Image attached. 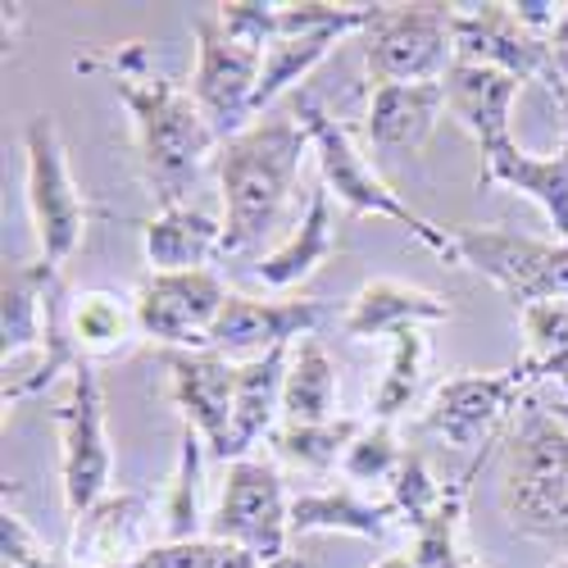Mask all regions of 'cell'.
I'll return each mask as SVG.
<instances>
[{"label": "cell", "mask_w": 568, "mask_h": 568, "mask_svg": "<svg viewBox=\"0 0 568 568\" xmlns=\"http://www.w3.org/2000/svg\"><path fill=\"white\" fill-rule=\"evenodd\" d=\"M0 555H6V568H55L51 550H41V541L14 509L0 514Z\"/></svg>", "instance_id": "e575fe53"}, {"label": "cell", "mask_w": 568, "mask_h": 568, "mask_svg": "<svg viewBox=\"0 0 568 568\" xmlns=\"http://www.w3.org/2000/svg\"><path fill=\"white\" fill-rule=\"evenodd\" d=\"M114 87H119V101L132 114L136 164L151 186V196L160 201V210L182 205V196L192 192V182L219 151L214 128L196 110L192 91H178L164 73H155L146 64L141 45H128L123 51Z\"/></svg>", "instance_id": "6da1fadb"}, {"label": "cell", "mask_w": 568, "mask_h": 568, "mask_svg": "<svg viewBox=\"0 0 568 568\" xmlns=\"http://www.w3.org/2000/svg\"><path fill=\"white\" fill-rule=\"evenodd\" d=\"M446 114L442 82H387L368 91L364 136L377 151H423Z\"/></svg>", "instance_id": "e0dca14e"}, {"label": "cell", "mask_w": 568, "mask_h": 568, "mask_svg": "<svg viewBox=\"0 0 568 568\" xmlns=\"http://www.w3.org/2000/svg\"><path fill=\"white\" fill-rule=\"evenodd\" d=\"M346 32H310V37H277L264 51V69H260V91H255V114H268L287 91L310 78V69L318 60H327V51L342 41Z\"/></svg>", "instance_id": "f1b7e54d"}, {"label": "cell", "mask_w": 568, "mask_h": 568, "mask_svg": "<svg viewBox=\"0 0 568 568\" xmlns=\"http://www.w3.org/2000/svg\"><path fill=\"white\" fill-rule=\"evenodd\" d=\"M500 514L514 532L568 537V428L532 396L505 446Z\"/></svg>", "instance_id": "3957f363"}, {"label": "cell", "mask_w": 568, "mask_h": 568, "mask_svg": "<svg viewBox=\"0 0 568 568\" xmlns=\"http://www.w3.org/2000/svg\"><path fill=\"white\" fill-rule=\"evenodd\" d=\"M442 483L428 473V464H423V455H405L400 459V468H396V478H392V505H396V514H400V524H409V532L428 518L433 509H437V500H442Z\"/></svg>", "instance_id": "836d02e7"}, {"label": "cell", "mask_w": 568, "mask_h": 568, "mask_svg": "<svg viewBox=\"0 0 568 568\" xmlns=\"http://www.w3.org/2000/svg\"><path fill=\"white\" fill-rule=\"evenodd\" d=\"M260 69L264 51L236 41L223 32L219 14L196 19V73H192V101L214 128L219 146L232 136H242L260 114H255V91H260Z\"/></svg>", "instance_id": "9c48e42d"}, {"label": "cell", "mask_w": 568, "mask_h": 568, "mask_svg": "<svg viewBox=\"0 0 568 568\" xmlns=\"http://www.w3.org/2000/svg\"><path fill=\"white\" fill-rule=\"evenodd\" d=\"M487 455L491 450H483L478 459H473L459 478L442 491V500H437V509L423 518V524L414 528V564L418 568H468V559L459 555V524H464V496H468V483L483 473V464H487Z\"/></svg>", "instance_id": "83f0119b"}, {"label": "cell", "mask_w": 568, "mask_h": 568, "mask_svg": "<svg viewBox=\"0 0 568 568\" xmlns=\"http://www.w3.org/2000/svg\"><path fill=\"white\" fill-rule=\"evenodd\" d=\"M327 314L333 310L323 301H255V296L232 292L219 323L210 327L205 351H214L232 364H251L273 351H292V342L314 337L327 323Z\"/></svg>", "instance_id": "4fadbf2b"}, {"label": "cell", "mask_w": 568, "mask_h": 568, "mask_svg": "<svg viewBox=\"0 0 568 568\" xmlns=\"http://www.w3.org/2000/svg\"><path fill=\"white\" fill-rule=\"evenodd\" d=\"M550 51H555V55H559V51H568V6H564L559 23H555V32H550Z\"/></svg>", "instance_id": "8d00e7d4"}, {"label": "cell", "mask_w": 568, "mask_h": 568, "mask_svg": "<svg viewBox=\"0 0 568 568\" xmlns=\"http://www.w3.org/2000/svg\"><path fill=\"white\" fill-rule=\"evenodd\" d=\"M141 246H146L151 273L205 268L210 255H223V223L192 205H173L141 223Z\"/></svg>", "instance_id": "cb8c5ba5"}, {"label": "cell", "mask_w": 568, "mask_h": 568, "mask_svg": "<svg viewBox=\"0 0 568 568\" xmlns=\"http://www.w3.org/2000/svg\"><path fill=\"white\" fill-rule=\"evenodd\" d=\"M405 450L392 433V423H364V433L351 442V450L342 455V473L351 483H392L400 468Z\"/></svg>", "instance_id": "d6a6232c"}, {"label": "cell", "mask_w": 568, "mask_h": 568, "mask_svg": "<svg viewBox=\"0 0 568 568\" xmlns=\"http://www.w3.org/2000/svg\"><path fill=\"white\" fill-rule=\"evenodd\" d=\"M151 500L136 491H119L97 500L82 518H73V541L69 555L82 568H110V564H132L141 559V537H146Z\"/></svg>", "instance_id": "ffe728a7"}, {"label": "cell", "mask_w": 568, "mask_h": 568, "mask_svg": "<svg viewBox=\"0 0 568 568\" xmlns=\"http://www.w3.org/2000/svg\"><path fill=\"white\" fill-rule=\"evenodd\" d=\"M287 364H292V351H273L264 359H251V364H236V400H232V428H227V442L219 450L223 464H236L246 459V450L260 442V437H273L277 428V414H282V387H287Z\"/></svg>", "instance_id": "44dd1931"}, {"label": "cell", "mask_w": 568, "mask_h": 568, "mask_svg": "<svg viewBox=\"0 0 568 568\" xmlns=\"http://www.w3.org/2000/svg\"><path fill=\"white\" fill-rule=\"evenodd\" d=\"M455 251L464 268L491 277L518 310L568 301V242H537L505 227H455Z\"/></svg>", "instance_id": "ba28073f"}, {"label": "cell", "mask_w": 568, "mask_h": 568, "mask_svg": "<svg viewBox=\"0 0 568 568\" xmlns=\"http://www.w3.org/2000/svg\"><path fill=\"white\" fill-rule=\"evenodd\" d=\"M442 87H446L450 119L473 141H478L483 155L496 151V146H505V141H514L509 136V110H514V97H518V78L514 73L455 60L450 73L442 78Z\"/></svg>", "instance_id": "ac0fdd59"}, {"label": "cell", "mask_w": 568, "mask_h": 568, "mask_svg": "<svg viewBox=\"0 0 568 568\" xmlns=\"http://www.w3.org/2000/svg\"><path fill=\"white\" fill-rule=\"evenodd\" d=\"M483 186H509V192L528 196L532 205H541V214L555 227V242H568V151L559 155H528L518 141L483 155Z\"/></svg>", "instance_id": "7402d4cb"}, {"label": "cell", "mask_w": 568, "mask_h": 568, "mask_svg": "<svg viewBox=\"0 0 568 568\" xmlns=\"http://www.w3.org/2000/svg\"><path fill=\"white\" fill-rule=\"evenodd\" d=\"M373 568H418V564H414V555H387L383 564H373Z\"/></svg>", "instance_id": "ab89813d"}, {"label": "cell", "mask_w": 568, "mask_h": 568, "mask_svg": "<svg viewBox=\"0 0 568 568\" xmlns=\"http://www.w3.org/2000/svg\"><path fill=\"white\" fill-rule=\"evenodd\" d=\"M528 368L518 359L514 368H500V373H459V377H446V383L428 396V409H423V428L446 437L450 446L459 450H473V446H491L500 423L514 414L518 400H528Z\"/></svg>", "instance_id": "7c38bea8"}, {"label": "cell", "mask_w": 568, "mask_h": 568, "mask_svg": "<svg viewBox=\"0 0 568 568\" xmlns=\"http://www.w3.org/2000/svg\"><path fill=\"white\" fill-rule=\"evenodd\" d=\"M333 251H337V219H333V192L318 182V192L310 196V205H305V219L296 223V232L282 242L273 255H264L260 260V268H255V282L260 287H273V292H282V287H296V282H305V277H314L327 260H333Z\"/></svg>", "instance_id": "603a6c76"}, {"label": "cell", "mask_w": 568, "mask_h": 568, "mask_svg": "<svg viewBox=\"0 0 568 568\" xmlns=\"http://www.w3.org/2000/svg\"><path fill=\"white\" fill-rule=\"evenodd\" d=\"M282 414L287 423H333L337 414V364L318 337L296 342L282 387Z\"/></svg>", "instance_id": "4316f807"}, {"label": "cell", "mask_w": 568, "mask_h": 568, "mask_svg": "<svg viewBox=\"0 0 568 568\" xmlns=\"http://www.w3.org/2000/svg\"><path fill=\"white\" fill-rule=\"evenodd\" d=\"M423 364H428V337H423V327H405V333H396L387 373H383V383H377L373 405H368L377 423H392L396 414L409 409V400L418 396V383H423Z\"/></svg>", "instance_id": "1f68e13d"}, {"label": "cell", "mask_w": 568, "mask_h": 568, "mask_svg": "<svg viewBox=\"0 0 568 568\" xmlns=\"http://www.w3.org/2000/svg\"><path fill=\"white\" fill-rule=\"evenodd\" d=\"M396 505L392 500H364L351 487L337 491H310L292 500V537H310V532H351V537H368L383 541L396 524Z\"/></svg>", "instance_id": "d4e9b609"}, {"label": "cell", "mask_w": 568, "mask_h": 568, "mask_svg": "<svg viewBox=\"0 0 568 568\" xmlns=\"http://www.w3.org/2000/svg\"><path fill=\"white\" fill-rule=\"evenodd\" d=\"M468 568H487V564L483 559H468Z\"/></svg>", "instance_id": "ee69618b"}, {"label": "cell", "mask_w": 568, "mask_h": 568, "mask_svg": "<svg viewBox=\"0 0 568 568\" xmlns=\"http://www.w3.org/2000/svg\"><path fill=\"white\" fill-rule=\"evenodd\" d=\"M314 146L305 123L292 110L260 114L242 136L219 146V186H223V255H242L277 227L287 210L301 160Z\"/></svg>", "instance_id": "7a4b0ae2"}, {"label": "cell", "mask_w": 568, "mask_h": 568, "mask_svg": "<svg viewBox=\"0 0 568 568\" xmlns=\"http://www.w3.org/2000/svg\"><path fill=\"white\" fill-rule=\"evenodd\" d=\"M292 114L305 123L310 141H314V155H318V173H323V186L333 192L351 219H364V214H377V219H392L400 223L409 236H418L423 246H428L433 255L459 264V251H455V232L428 223L418 210H409L392 186L377 178V169L355 151V141L346 136V128L327 114L314 97H296L292 101Z\"/></svg>", "instance_id": "277c9868"}, {"label": "cell", "mask_w": 568, "mask_h": 568, "mask_svg": "<svg viewBox=\"0 0 568 568\" xmlns=\"http://www.w3.org/2000/svg\"><path fill=\"white\" fill-rule=\"evenodd\" d=\"M555 568H568V564H555Z\"/></svg>", "instance_id": "f6af8a7d"}, {"label": "cell", "mask_w": 568, "mask_h": 568, "mask_svg": "<svg viewBox=\"0 0 568 568\" xmlns=\"http://www.w3.org/2000/svg\"><path fill=\"white\" fill-rule=\"evenodd\" d=\"M260 568H310V559L305 555H277V559H268V564H260Z\"/></svg>", "instance_id": "74e56055"}, {"label": "cell", "mask_w": 568, "mask_h": 568, "mask_svg": "<svg viewBox=\"0 0 568 568\" xmlns=\"http://www.w3.org/2000/svg\"><path fill=\"white\" fill-rule=\"evenodd\" d=\"M60 428V478H64V509L69 518H82L97 500L110 496L114 450L105 433V392L97 364L78 359L69 373V396L55 409Z\"/></svg>", "instance_id": "8992f818"}, {"label": "cell", "mask_w": 568, "mask_h": 568, "mask_svg": "<svg viewBox=\"0 0 568 568\" xmlns=\"http://www.w3.org/2000/svg\"><path fill=\"white\" fill-rule=\"evenodd\" d=\"M201 464H205V442L186 428L173 483L164 496V514H160L164 541H201Z\"/></svg>", "instance_id": "f546056e"}, {"label": "cell", "mask_w": 568, "mask_h": 568, "mask_svg": "<svg viewBox=\"0 0 568 568\" xmlns=\"http://www.w3.org/2000/svg\"><path fill=\"white\" fill-rule=\"evenodd\" d=\"M455 64V6H373L364 69L373 87L442 82Z\"/></svg>", "instance_id": "5b68a950"}, {"label": "cell", "mask_w": 568, "mask_h": 568, "mask_svg": "<svg viewBox=\"0 0 568 568\" xmlns=\"http://www.w3.org/2000/svg\"><path fill=\"white\" fill-rule=\"evenodd\" d=\"M210 537L251 550L260 564L287 555L292 500H287V487H282L273 464H264V459L227 464L223 496L210 514Z\"/></svg>", "instance_id": "30bf717a"}, {"label": "cell", "mask_w": 568, "mask_h": 568, "mask_svg": "<svg viewBox=\"0 0 568 568\" xmlns=\"http://www.w3.org/2000/svg\"><path fill=\"white\" fill-rule=\"evenodd\" d=\"M23 164H28V214L37 227V246L45 264H64L82 232H87V201L69 173L64 141L55 132L51 114H32L23 128Z\"/></svg>", "instance_id": "52a82bcc"}, {"label": "cell", "mask_w": 568, "mask_h": 568, "mask_svg": "<svg viewBox=\"0 0 568 568\" xmlns=\"http://www.w3.org/2000/svg\"><path fill=\"white\" fill-rule=\"evenodd\" d=\"M555 69H559V82H564V91H568V51L555 55Z\"/></svg>", "instance_id": "b9f144b4"}, {"label": "cell", "mask_w": 568, "mask_h": 568, "mask_svg": "<svg viewBox=\"0 0 568 568\" xmlns=\"http://www.w3.org/2000/svg\"><path fill=\"white\" fill-rule=\"evenodd\" d=\"M364 433L359 418H333V423H282L273 433V450L301 464V468H333L351 450V442Z\"/></svg>", "instance_id": "4dcf8cb0"}, {"label": "cell", "mask_w": 568, "mask_h": 568, "mask_svg": "<svg viewBox=\"0 0 568 568\" xmlns=\"http://www.w3.org/2000/svg\"><path fill=\"white\" fill-rule=\"evenodd\" d=\"M64 323H69L78 359H87V364L123 355L141 337L136 305H128L119 292H78L64 305Z\"/></svg>", "instance_id": "484cf974"}, {"label": "cell", "mask_w": 568, "mask_h": 568, "mask_svg": "<svg viewBox=\"0 0 568 568\" xmlns=\"http://www.w3.org/2000/svg\"><path fill=\"white\" fill-rule=\"evenodd\" d=\"M546 409H550V414H555V418H559V423H564V428H568V392H564V396H559V400H550V405H546Z\"/></svg>", "instance_id": "60d3db41"}, {"label": "cell", "mask_w": 568, "mask_h": 568, "mask_svg": "<svg viewBox=\"0 0 568 568\" xmlns=\"http://www.w3.org/2000/svg\"><path fill=\"white\" fill-rule=\"evenodd\" d=\"M450 318V305L423 287L396 277H373L355 292V301L342 314V333L351 342H377V337H396L405 327H423V323H442Z\"/></svg>", "instance_id": "d6986e66"}, {"label": "cell", "mask_w": 568, "mask_h": 568, "mask_svg": "<svg viewBox=\"0 0 568 568\" xmlns=\"http://www.w3.org/2000/svg\"><path fill=\"white\" fill-rule=\"evenodd\" d=\"M169 364V396L182 409L205 450L219 459L227 428H232V400H236V364L214 351H164Z\"/></svg>", "instance_id": "9a60e30c"}, {"label": "cell", "mask_w": 568, "mask_h": 568, "mask_svg": "<svg viewBox=\"0 0 568 568\" xmlns=\"http://www.w3.org/2000/svg\"><path fill=\"white\" fill-rule=\"evenodd\" d=\"M0 327H6V368L28 364L45 351V333H51V314L60 305V268L55 264H6V282H0Z\"/></svg>", "instance_id": "2e32d148"}, {"label": "cell", "mask_w": 568, "mask_h": 568, "mask_svg": "<svg viewBox=\"0 0 568 568\" xmlns=\"http://www.w3.org/2000/svg\"><path fill=\"white\" fill-rule=\"evenodd\" d=\"M201 568H260V559L242 546H227V541H214L210 537V550H205V564Z\"/></svg>", "instance_id": "d590c367"}, {"label": "cell", "mask_w": 568, "mask_h": 568, "mask_svg": "<svg viewBox=\"0 0 568 568\" xmlns=\"http://www.w3.org/2000/svg\"><path fill=\"white\" fill-rule=\"evenodd\" d=\"M227 287L214 268H186V273H151L136 287V323L141 337H151L169 351H205L210 327L227 305Z\"/></svg>", "instance_id": "8fae6325"}, {"label": "cell", "mask_w": 568, "mask_h": 568, "mask_svg": "<svg viewBox=\"0 0 568 568\" xmlns=\"http://www.w3.org/2000/svg\"><path fill=\"white\" fill-rule=\"evenodd\" d=\"M55 568H82V564H60V559H55ZM110 568H141V559H132V564H110Z\"/></svg>", "instance_id": "7bdbcfd3"}, {"label": "cell", "mask_w": 568, "mask_h": 568, "mask_svg": "<svg viewBox=\"0 0 568 568\" xmlns=\"http://www.w3.org/2000/svg\"><path fill=\"white\" fill-rule=\"evenodd\" d=\"M455 60L487 64L514 73L518 82L546 78L555 69V51L546 37H532L514 19L509 6H455Z\"/></svg>", "instance_id": "5bb4252c"}, {"label": "cell", "mask_w": 568, "mask_h": 568, "mask_svg": "<svg viewBox=\"0 0 568 568\" xmlns=\"http://www.w3.org/2000/svg\"><path fill=\"white\" fill-rule=\"evenodd\" d=\"M546 82H550L555 101H559V110H564V123H568V91H564V82H559V69H550V73H546Z\"/></svg>", "instance_id": "f35d334b"}]
</instances>
